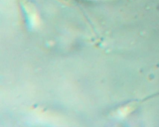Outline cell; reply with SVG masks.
<instances>
[{
    "label": "cell",
    "instance_id": "obj_1",
    "mask_svg": "<svg viewBox=\"0 0 159 127\" xmlns=\"http://www.w3.org/2000/svg\"><path fill=\"white\" fill-rule=\"evenodd\" d=\"M65 2H71L73 1V0H61Z\"/></svg>",
    "mask_w": 159,
    "mask_h": 127
}]
</instances>
